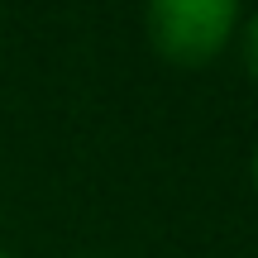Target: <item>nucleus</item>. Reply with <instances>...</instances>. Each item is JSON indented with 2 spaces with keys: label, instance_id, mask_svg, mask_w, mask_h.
I'll return each instance as SVG.
<instances>
[{
  "label": "nucleus",
  "instance_id": "obj_1",
  "mask_svg": "<svg viewBox=\"0 0 258 258\" xmlns=\"http://www.w3.org/2000/svg\"><path fill=\"white\" fill-rule=\"evenodd\" d=\"M239 0H144V38L167 67L201 72L239 38Z\"/></svg>",
  "mask_w": 258,
  "mask_h": 258
},
{
  "label": "nucleus",
  "instance_id": "obj_2",
  "mask_svg": "<svg viewBox=\"0 0 258 258\" xmlns=\"http://www.w3.org/2000/svg\"><path fill=\"white\" fill-rule=\"evenodd\" d=\"M234 43H239V62H244V72L258 82V10L239 24V38H234Z\"/></svg>",
  "mask_w": 258,
  "mask_h": 258
},
{
  "label": "nucleus",
  "instance_id": "obj_3",
  "mask_svg": "<svg viewBox=\"0 0 258 258\" xmlns=\"http://www.w3.org/2000/svg\"><path fill=\"white\" fill-rule=\"evenodd\" d=\"M249 182H253V196H258V144H253V158H249Z\"/></svg>",
  "mask_w": 258,
  "mask_h": 258
},
{
  "label": "nucleus",
  "instance_id": "obj_4",
  "mask_svg": "<svg viewBox=\"0 0 258 258\" xmlns=\"http://www.w3.org/2000/svg\"><path fill=\"white\" fill-rule=\"evenodd\" d=\"M77 258H91V253H77Z\"/></svg>",
  "mask_w": 258,
  "mask_h": 258
},
{
  "label": "nucleus",
  "instance_id": "obj_5",
  "mask_svg": "<svg viewBox=\"0 0 258 258\" xmlns=\"http://www.w3.org/2000/svg\"><path fill=\"white\" fill-rule=\"evenodd\" d=\"M0 258H10V253H5V249H0Z\"/></svg>",
  "mask_w": 258,
  "mask_h": 258
}]
</instances>
